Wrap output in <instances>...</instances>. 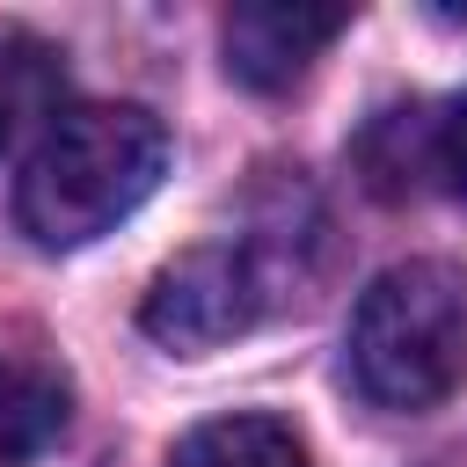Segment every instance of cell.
<instances>
[{
	"label": "cell",
	"instance_id": "1",
	"mask_svg": "<svg viewBox=\"0 0 467 467\" xmlns=\"http://www.w3.org/2000/svg\"><path fill=\"white\" fill-rule=\"evenodd\" d=\"M168 175V131L139 102H73L22 161L15 219L36 248H80L131 219Z\"/></svg>",
	"mask_w": 467,
	"mask_h": 467
},
{
	"label": "cell",
	"instance_id": "2",
	"mask_svg": "<svg viewBox=\"0 0 467 467\" xmlns=\"http://www.w3.org/2000/svg\"><path fill=\"white\" fill-rule=\"evenodd\" d=\"M350 379L379 409H431L467 379V277L452 263H394L358 292Z\"/></svg>",
	"mask_w": 467,
	"mask_h": 467
},
{
	"label": "cell",
	"instance_id": "3",
	"mask_svg": "<svg viewBox=\"0 0 467 467\" xmlns=\"http://www.w3.org/2000/svg\"><path fill=\"white\" fill-rule=\"evenodd\" d=\"M255 314H263V277H255L248 248H234V241L190 248L146 292V328L168 350H212V343L241 336Z\"/></svg>",
	"mask_w": 467,
	"mask_h": 467
},
{
	"label": "cell",
	"instance_id": "4",
	"mask_svg": "<svg viewBox=\"0 0 467 467\" xmlns=\"http://www.w3.org/2000/svg\"><path fill=\"white\" fill-rule=\"evenodd\" d=\"M350 15L343 7H306V0H248V7H234L226 15V73L241 80V88H292L314 58H321V44L343 29Z\"/></svg>",
	"mask_w": 467,
	"mask_h": 467
},
{
	"label": "cell",
	"instance_id": "5",
	"mask_svg": "<svg viewBox=\"0 0 467 467\" xmlns=\"http://www.w3.org/2000/svg\"><path fill=\"white\" fill-rule=\"evenodd\" d=\"M168 467H306V445L277 416H212L168 452Z\"/></svg>",
	"mask_w": 467,
	"mask_h": 467
},
{
	"label": "cell",
	"instance_id": "6",
	"mask_svg": "<svg viewBox=\"0 0 467 467\" xmlns=\"http://www.w3.org/2000/svg\"><path fill=\"white\" fill-rule=\"evenodd\" d=\"M58 431H66V394H58V379L36 372V365H22V358H0V467L36 460Z\"/></svg>",
	"mask_w": 467,
	"mask_h": 467
},
{
	"label": "cell",
	"instance_id": "7",
	"mask_svg": "<svg viewBox=\"0 0 467 467\" xmlns=\"http://www.w3.org/2000/svg\"><path fill=\"white\" fill-rule=\"evenodd\" d=\"M431 175L467 204V95H452L431 124Z\"/></svg>",
	"mask_w": 467,
	"mask_h": 467
},
{
	"label": "cell",
	"instance_id": "8",
	"mask_svg": "<svg viewBox=\"0 0 467 467\" xmlns=\"http://www.w3.org/2000/svg\"><path fill=\"white\" fill-rule=\"evenodd\" d=\"M15 117H22V102L0 88V153H7V139H15Z\"/></svg>",
	"mask_w": 467,
	"mask_h": 467
}]
</instances>
